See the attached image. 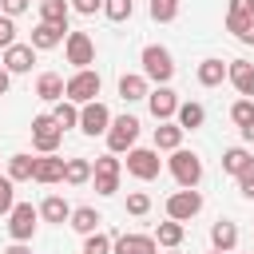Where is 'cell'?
<instances>
[{
    "instance_id": "45",
    "label": "cell",
    "mask_w": 254,
    "mask_h": 254,
    "mask_svg": "<svg viewBox=\"0 0 254 254\" xmlns=\"http://www.w3.org/2000/svg\"><path fill=\"white\" fill-rule=\"evenodd\" d=\"M8 87H12V75L0 67V95H8Z\"/></svg>"
},
{
    "instance_id": "8",
    "label": "cell",
    "mask_w": 254,
    "mask_h": 254,
    "mask_svg": "<svg viewBox=\"0 0 254 254\" xmlns=\"http://www.w3.org/2000/svg\"><path fill=\"white\" fill-rule=\"evenodd\" d=\"M36 222H40V210L32 202H16L8 210V234H12V242H28L36 234Z\"/></svg>"
},
{
    "instance_id": "24",
    "label": "cell",
    "mask_w": 254,
    "mask_h": 254,
    "mask_svg": "<svg viewBox=\"0 0 254 254\" xmlns=\"http://www.w3.org/2000/svg\"><path fill=\"white\" fill-rule=\"evenodd\" d=\"M175 123H179L183 131H194V127H202V123H206V111H202V103H179V111H175Z\"/></svg>"
},
{
    "instance_id": "33",
    "label": "cell",
    "mask_w": 254,
    "mask_h": 254,
    "mask_svg": "<svg viewBox=\"0 0 254 254\" xmlns=\"http://www.w3.org/2000/svg\"><path fill=\"white\" fill-rule=\"evenodd\" d=\"M131 12H135V4H131V0H103V16H107L111 24L131 20Z\"/></svg>"
},
{
    "instance_id": "13",
    "label": "cell",
    "mask_w": 254,
    "mask_h": 254,
    "mask_svg": "<svg viewBox=\"0 0 254 254\" xmlns=\"http://www.w3.org/2000/svg\"><path fill=\"white\" fill-rule=\"evenodd\" d=\"M226 79L234 83V91L242 99H254V64L250 60H230L226 64Z\"/></svg>"
},
{
    "instance_id": "25",
    "label": "cell",
    "mask_w": 254,
    "mask_h": 254,
    "mask_svg": "<svg viewBox=\"0 0 254 254\" xmlns=\"http://www.w3.org/2000/svg\"><path fill=\"white\" fill-rule=\"evenodd\" d=\"M91 179V159H64V183L67 187H83Z\"/></svg>"
},
{
    "instance_id": "1",
    "label": "cell",
    "mask_w": 254,
    "mask_h": 254,
    "mask_svg": "<svg viewBox=\"0 0 254 254\" xmlns=\"http://www.w3.org/2000/svg\"><path fill=\"white\" fill-rule=\"evenodd\" d=\"M139 60H143V79H147V83H159V87L171 83V75H175V60H171V52H167L163 44H147Z\"/></svg>"
},
{
    "instance_id": "27",
    "label": "cell",
    "mask_w": 254,
    "mask_h": 254,
    "mask_svg": "<svg viewBox=\"0 0 254 254\" xmlns=\"http://www.w3.org/2000/svg\"><path fill=\"white\" fill-rule=\"evenodd\" d=\"M183 234H187V230H183V222H171V218H167V222H159V230H155L151 238H155L159 246H167V250H179Z\"/></svg>"
},
{
    "instance_id": "40",
    "label": "cell",
    "mask_w": 254,
    "mask_h": 254,
    "mask_svg": "<svg viewBox=\"0 0 254 254\" xmlns=\"http://www.w3.org/2000/svg\"><path fill=\"white\" fill-rule=\"evenodd\" d=\"M28 4H32V0H0V12H4L8 20H16L20 12H28Z\"/></svg>"
},
{
    "instance_id": "43",
    "label": "cell",
    "mask_w": 254,
    "mask_h": 254,
    "mask_svg": "<svg viewBox=\"0 0 254 254\" xmlns=\"http://www.w3.org/2000/svg\"><path fill=\"white\" fill-rule=\"evenodd\" d=\"M230 16H254V0H230Z\"/></svg>"
},
{
    "instance_id": "34",
    "label": "cell",
    "mask_w": 254,
    "mask_h": 254,
    "mask_svg": "<svg viewBox=\"0 0 254 254\" xmlns=\"http://www.w3.org/2000/svg\"><path fill=\"white\" fill-rule=\"evenodd\" d=\"M83 254H111V234H103V230L83 234Z\"/></svg>"
},
{
    "instance_id": "17",
    "label": "cell",
    "mask_w": 254,
    "mask_h": 254,
    "mask_svg": "<svg viewBox=\"0 0 254 254\" xmlns=\"http://www.w3.org/2000/svg\"><path fill=\"white\" fill-rule=\"evenodd\" d=\"M64 32H67V28H56V24H44V20H40V24L32 28V48H36V52H52V48L64 44Z\"/></svg>"
},
{
    "instance_id": "42",
    "label": "cell",
    "mask_w": 254,
    "mask_h": 254,
    "mask_svg": "<svg viewBox=\"0 0 254 254\" xmlns=\"http://www.w3.org/2000/svg\"><path fill=\"white\" fill-rule=\"evenodd\" d=\"M238 190H242L246 198H254V163H250V167L238 175Z\"/></svg>"
},
{
    "instance_id": "12",
    "label": "cell",
    "mask_w": 254,
    "mask_h": 254,
    "mask_svg": "<svg viewBox=\"0 0 254 254\" xmlns=\"http://www.w3.org/2000/svg\"><path fill=\"white\" fill-rule=\"evenodd\" d=\"M179 95L171 91V87H155V91H147V107H151V115L159 119V123H167V119H175V111H179Z\"/></svg>"
},
{
    "instance_id": "9",
    "label": "cell",
    "mask_w": 254,
    "mask_h": 254,
    "mask_svg": "<svg viewBox=\"0 0 254 254\" xmlns=\"http://www.w3.org/2000/svg\"><path fill=\"white\" fill-rule=\"evenodd\" d=\"M159 167H163V159H159V151L155 147H131L127 151V171L135 175V179H159Z\"/></svg>"
},
{
    "instance_id": "22",
    "label": "cell",
    "mask_w": 254,
    "mask_h": 254,
    "mask_svg": "<svg viewBox=\"0 0 254 254\" xmlns=\"http://www.w3.org/2000/svg\"><path fill=\"white\" fill-rule=\"evenodd\" d=\"M36 95H40L44 103H60V99H64V75L44 71V75L36 79Z\"/></svg>"
},
{
    "instance_id": "4",
    "label": "cell",
    "mask_w": 254,
    "mask_h": 254,
    "mask_svg": "<svg viewBox=\"0 0 254 254\" xmlns=\"http://www.w3.org/2000/svg\"><path fill=\"white\" fill-rule=\"evenodd\" d=\"M139 139V119L135 115H111V127H107V151L119 155V151H131Z\"/></svg>"
},
{
    "instance_id": "48",
    "label": "cell",
    "mask_w": 254,
    "mask_h": 254,
    "mask_svg": "<svg viewBox=\"0 0 254 254\" xmlns=\"http://www.w3.org/2000/svg\"><path fill=\"white\" fill-rule=\"evenodd\" d=\"M167 254H179V250H167Z\"/></svg>"
},
{
    "instance_id": "10",
    "label": "cell",
    "mask_w": 254,
    "mask_h": 254,
    "mask_svg": "<svg viewBox=\"0 0 254 254\" xmlns=\"http://www.w3.org/2000/svg\"><path fill=\"white\" fill-rule=\"evenodd\" d=\"M198 210H202V194H198V190H183V187H179V190L167 198V218H171V222H190Z\"/></svg>"
},
{
    "instance_id": "23",
    "label": "cell",
    "mask_w": 254,
    "mask_h": 254,
    "mask_svg": "<svg viewBox=\"0 0 254 254\" xmlns=\"http://www.w3.org/2000/svg\"><path fill=\"white\" fill-rule=\"evenodd\" d=\"M67 16H71V4H67V0H44V4H40V20H44V24L67 28Z\"/></svg>"
},
{
    "instance_id": "39",
    "label": "cell",
    "mask_w": 254,
    "mask_h": 254,
    "mask_svg": "<svg viewBox=\"0 0 254 254\" xmlns=\"http://www.w3.org/2000/svg\"><path fill=\"white\" fill-rule=\"evenodd\" d=\"M16 44V24L8 16H0V48H12Z\"/></svg>"
},
{
    "instance_id": "20",
    "label": "cell",
    "mask_w": 254,
    "mask_h": 254,
    "mask_svg": "<svg viewBox=\"0 0 254 254\" xmlns=\"http://www.w3.org/2000/svg\"><path fill=\"white\" fill-rule=\"evenodd\" d=\"M210 242H214V250L230 254V250L238 246V226H234L230 218H218V222L210 226Z\"/></svg>"
},
{
    "instance_id": "21",
    "label": "cell",
    "mask_w": 254,
    "mask_h": 254,
    "mask_svg": "<svg viewBox=\"0 0 254 254\" xmlns=\"http://www.w3.org/2000/svg\"><path fill=\"white\" fill-rule=\"evenodd\" d=\"M67 222H71V230H75V234H95V230H99V222H103V214H99L95 206H75Z\"/></svg>"
},
{
    "instance_id": "47",
    "label": "cell",
    "mask_w": 254,
    "mask_h": 254,
    "mask_svg": "<svg viewBox=\"0 0 254 254\" xmlns=\"http://www.w3.org/2000/svg\"><path fill=\"white\" fill-rule=\"evenodd\" d=\"M210 254H222V250H210Z\"/></svg>"
},
{
    "instance_id": "32",
    "label": "cell",
    "mask_w": 254,
    "mask_h": 254,
    "mask_svg": "<svg viewBox=\"0 0 254 254\" xmlns=\"http://www.w3.org/2000/svg\"><path fill=\"white\" fill-rule=\"evenodd\" d=\"M32 167H36V159L20 151V155L8 159V179H12V183H28V179H32Z\"/></svg>"
},
{
    "instance_id": "19",
    "label": "cell",
    "mask_w": 254,
    "mask_h": 254,
    "mask_svg": "<svg viewBox=\"0 0 254 254\" xmlns=\"http://www.w3.org/2000/svg\"><path fill=\"white\" fill-rule=\"evenodd\" d=\"M36 210H40V218H44V222H60V226L71 218V206H67V198H64V194H48Z\"/></svg>"
},
{
    "instance_id": "14",
    "label": "cell",
    "mask_w": 254,
    "mask_h": 254,
    "mask_svg": "<svg viewBox=\"0 0 254 254\" xmlns=\"http://www.w3.org/2000/svg\"><path fill=\"white\" fill-rule=\"evenodd\" d=\"M32 64H36V48H32V44H12V48H4V71H8V75H24V71H32Z\"/></svg>"
},
{
    "instance_id": "35",
    "label": "cell",
    "mask_w": 254,
    "mask_h": 254,
    "mask_svg": "<svg viewBox=\"0 0 254 254\" xmlns=\"http://www.w3.org/2000/svg\"><path fill=\"white\" fill-rule=\"evenodd\" d=\"M175 16H179V0H151V20L171 24Z\"/></svg>"
},
{
    "instance_id": "7",
    "label": "cell",
    "mask_w": 254,
    "mask_h": 254,
    "mask_svg": "<svg viewBox=\"0 0 254 254\" xmlns=\"http://www.w3.org/2000/svg\"><path fill=\"white\" fill-rule=\"evenodd\" d=\"M60 143H64V131L56 127V119H52V115H36V119H32V147H36L40 155H56Z\"/></svg>"
},
{
    "instance_id": "29",
    "label": "cell",
    "mask_w": 254,
    "mask_h": 254,
    "mask_svg": "<svg viewBox=\"0 0 254 254\" xmlns=\"http://www.w3.org/2000/svg\"><path fill=\"white\" fill-rule=\"evenodd\" d=\"M250 163H254V159H250V151H246V147H230V151L222 155V171H226V175H234V179H238Z\"/></svg>"
},
{
    "instance_id": "26",
    "label": "cell",
    "mask_w": 254,
    "mask_h": 254,
    "mask_svg": "<svg viewBox=\"0 0 254 254\" xmlns=\"http://www.w3.org/2000/svg\"><path fill=\"white\" fill-rule=\"evenodd\" d=\"M222 79H226V64H222V60L210 56V60L198 64V83H202V87H218Z\"/></svg>"
},
{
    "instance_id": "44",
    "label": "cell",
    "mask_w": 254,
    "mask_h": 254,
    "mask_svg": "<svg viewBox=\"0 0 254 254\" xmlns=\"http://www.w3.org/2000/svg\"><path fill=\"white\" fill-rule=\"evenodd\" d=\"M238 131H242V143H254V119H250L246 127H238Z\"/></svg>"
},
{
    "instance_id": "18",
    "label": "cell",
    "mask_w": 254,
    "mask_h": 254,
    "mask_svg": "<svg viewBox=\"0 0 254 254\" xmlns=\"http://www.w3.org/2000/svg\"><path fill=\"white\" fill-rule=\"evenodd\" d=\"M183 127L175 123V119H167V123H159L155 127V151H179L183 147Z\"/></svg>"
},
{
    "instance_id": "5",
    "label": "cell",
    "mask_w": 254,
    "mask_h": 254,
    "mask_svg": "<svg viewBox=\"0 0 254 254\" xmlns=\"http://www.w3.org/2000/svg\"><path fill=\"white\" fill-rule=\"evenodd\" d=\"M119 175H123V163L107 151L91 163V179H95V194H115L119 190Z\"/></svg>"
},
{
    "instance_id": "37",
    "label": "cell",
    "mask_w": 254,
    "mask_h": 254,
    "mask_svg": "<svg viewBox=\"0 0 254 254\" xmlns=\"http://www.w3.org/2000/svg\"><path fill=\"white\" fill-rule=\"evenodd\" d=\"M16 206V183L8 175H0V214H8Z\"/></svg>"
},
{
    "instance_id": "11",
    "label": "cell",
    "mask_w": 254,
    "mask_h": 254,
    "mask_svg": "<svg viewBox=\"0 0 254 254\" xmlns=\"http://www.w3.org/2000/svg\"><path fill=\"white\" fill-rule=\"evenodd\" d=\"M107 127H111V111H107V103L91 99V103L79 107V131H83V135H107Z\"/></svg>"
},
{
    "instance_id": "38",
    "label": "cell",
    "mask_w": 254,
    "mask_h": 254,
    "mask_svg": "<svg viewBox=\"0 0 254 254\" xmlns=\"http://www.w3.org/2000/svg\"><path fill=\"white\" fill-rule=\"evenodd\" d=\"M230 119H234L238 127H246V123L254 119V99H238V103L230 107Z\"/></svg>"
},
{
    "instance_id": "49",
    "label": "cell",
    "mask_w": 254,
    "mask_h": 254,
    "mask_svg": "<svg viewBox=\"0 0 254 254\" xmlns=\"http://www.w3.org/2000/svg\"><path fill=\"white\" fill-rule=\"evenodd\" d=\"M40 4H44V0H40Z\"/></svg>"
},
{
    "instance_id": "15",
    "label": "cell",
    "mask_w": 254,
    "mask_h": 254,
    "mask_svg": "<svg viewBox=\"0 0 254 254\" xmlns=\"http://www.w3.org/2000/svg\"><path fill=\"white\" fill-rule=\"evenodd\" d=\"M111 254H159V242L151 234H119L111 238Z\"/></svg>"
},
{
    "instance_id": "6",
    "label": "cell",
    "mask_w": 254,
    "mask_h": 254,
    "mask_svg": "<svg viewBox=\"0 0 254 254\" xmlns=\"http://www.w3.org/2000/svg\"><path fill=\"white\" fill-rule=\"evenodd\" d=\"M64 56H67V64L75 71H83L87 64H95V40L87 32H67L64 36Z\"/></svg>"
},
{
    "instance_id": "36",
    "label": "cell",
    "mask_w": 254,
    "mask_h": 254,
    "mask_svg": "<svg viewBox=\"0 0 254 254\" xmlns=\"http://www.w3.org/2000/svg\"><path fill=\"white\" fill-rule=\"evenodd\" d=\"M147 210H151V194H147V190H131V194H127V214L143 218Z\"/></svg>"
},
{
    "instance_id": "2",
    "label": "cell",
    "mask_w": 254,
    "mask_h": 254,
    "mask_svg": "<svg viewBox=\"0 0 254 254\" xmlns=\"http://www.w3.org/2000/svg\"><path fill=\"white\" fill-rule=\"evenodd\" d=\"M99 87H103L99 71L83 67V71H75V75H67V79H64V99H67V103H75V107H83V103H91V99L99 95Z\"/></svg>"
},
{
    "instance_id": "16",
    "label": "cell",
    "mask_w": 254,
    "mask_h": 254,
    "mask_svg": "<svg viewBox=\"0 0 254 254\" xmlns=\"http://www.w3.org/2000/svg\"><path fill=\"white\" fill-rule=\"evenodd\" d=\"M32 183H44V187L64 183V159H56V155H40L36 167H32Z\"/></svg>"
},
{
    "instance_id": "28",
    "label": "cell",
    "mask_w": 254,
    "mask_h": 254,
    "mask_svg": "<svg viewBox=\"0 0 254 254\" xmlns=\"http://www.w3.org/2000/svg\"><path fill=\"white\" fill-rule=\"evenodd\" d=\"M147 79L143 75H119V95L127 99V103H135V99H147Z\"/></svg>"
},
{
    "instance_id": "30",
    "label": "cell",
    "mask_w": 254,
    "mask_h": 254,
    "mask_svg": "<svg viewBox=\"0 0 254 254\" xmlns=\"http://www.w3.org/2000/svg\"><path fill=\"white\" fill-rule=\"evenodd\" d=\"M226 32H234L238 44H254V16H230L226 12Z\"/></svg>"
},
{
    "instance_id": "46",
    "label": "cell",
    "mask_w": 254,
    "mask_h": 254,
    "mask_svg": "<svg viewBox=\"0 0 254 254\" xmlns=\"http://www.w3.org/2000/svg\"><path fill=\"white\" fill-rule=\"evenodd\" d=\"M4 254H32V250H28V246H24V242H12V246H8V250H4Z\"/></svg>"
},
{
    "instance_id": "31",
    "label": "cell",
    "mask_w": 254,
    "mask_h": 254,
    "mask_svg": "<svg viewBox=\"0 0 254 254\" xmlns=\"http://www.w3.org/2000/svg\"><path fill=\"white\" fill-rule=\"evenodd\" d=\"M52 119H56V127H60V131L79 127V107H75V103H67V99H60V103L52 107Z\"/></svg>"
},
{
    "instance_id": "41",
    "label": "cell",
    "mask_w": 254,
    "mask_h": 254,
    "mask_svg": "<svg viewBox=\"0 0 254 254\" xmlns=\"http://www.w3.org/2000/svg\"><path fill=\"white\" fill-rule=\"evenodd\" d=\"M71 12H79V16H95V12H103V0H71Z\"/></svg>"
},
{
    "instance_id": "3",
    "label": "cell",
    "mask_w": 254,
    "mask_h": 254,
    "mask_svg": "<svg viewBox=\"0 0 254 254\" xmlns=\"http://www.w3.org/2000/svg\"><path fill=\"white\" fill-rule=\"evenodd\" d=\"M167 167H171V175H175V183L183 187V190H194L198 183H202V159L194 155V151H171V159H167Z\"/></svg>"
}]
</instances>
